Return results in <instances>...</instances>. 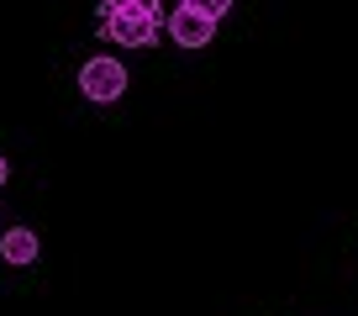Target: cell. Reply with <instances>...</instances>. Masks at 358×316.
<instances>
[{"label":"cell","mask_w":358,"mask_h":316,"mask_svg":"<svg viewBox=\"0 0 358 316\" xmlns=\"http://www.w3.org/2000/svg\"><path fill=\"white\" fill-rule=\"evenodd\" d=\"M127 85H132V79H127V64H122V58H111V53H95V58L79 64V95L95 101V106L122 101Z\"/></svg>","instance_id":"6da1fadb"},{"label":"cell","mask_w":358,"mask_h":316,"mask_svg":"<svg viewBox=\"0 0 358 316\" xmlns=\"http://www.w3.org/2000/svg\"><path fill=\"white\" fill-rule=\"evenodd\" d=\"M0 222H6V211H0Z\"/></svg>","instance_id":"ba28073f"},{"label":"cell","mask_w":358,"mask_h":316,"mask_svg":"<svg viewBox=\"0 0 358 316\" xmlns=\"http://www.w3.org/2000/svg\"><path fill=\"white\" fill-rule=\"evenodd\" d=\"M37 253H43V243H37L32 227H6V232H0V259L6 264L27 269V264H37Z\"/></svg>","instance_id":"277c9868"},{"label":"cell","mask_w":358,"mask_h":316,"mask_svg":"<svg viewBox=\"0 0 358 316\" xmlns=\"http://www.w3.org/2000/svg\"><path fill=\"white\" fill-rule=\"evenodd\" d=\"M111 11H137V16H164V0H101L95 16H111Z\"/></svg>","instance_id":"5b68a950"},{"label":"cell","mask_w":358,"mask_h":316,"mask_svg":"<svg viewBox=\"0 0 358 316\" xmlns=\"http://www.w3.org/2000/svg\"><path fill=\"white\" fill-rule=\"evenodd\" d=\"M95 32H101V43H116V48H158V37H164V16L111 11V16H95Z\"/></svg>","instance_id":"7a4b0ae2"},{"label":"cell","mask_w":358,"mask_h":316,"mask_svg":"<svg viewBox=\"0 0 358 316\" xmlns=\"http://www.w3.org/2000/svg\"><path fill=\"white\" fill-rule=\"evenodd\" d=\"M6 180H11V164H6V153H0V190H6Z\"/></svg>","instance_id":"52a82bcc"},{"label":"cell","mask_w":358,"mask_h":316,"mask_svg":"<svg viewBox=\"0 0 358 316\" xmlns=\"http://www.w3.org/2000/svg\"><path fill=\"white\" fill-rule=\"evenodd\" d=\"M216 27L222 22H211V16H201V11H190V6H174V11H164V37L174 48H211L216 43Z\"/></svg>","instance_id":"3957f363"},{"label":"cell","mask_w":358,"mask_h":316,"mask_svg":"<svg viewBox=\"0 0 358 316\" xmlns=\"http://www.w3.org/2000/svg\"><path fill=\"white\" fill-rule=\"evenodd\" d=\"M179 6H190V11H201V16H211V22H222L227 11H232V0H179Z\"/></svg>","instance_id":"8992f818"}]
</instances>
